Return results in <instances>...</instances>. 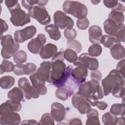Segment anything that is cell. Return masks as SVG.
<instances>
[{
	"mask_svg": "<svg viewBox=\"0 0 125 125\" xmlns=\"http://www.w3.org/2000/svg\"><path fill=\"white\" fill-rule=\"evenodd\" d=\"M1 45L2 47L1 54L4 59H8L13 56L19 49L20 45L10 35L0 37Z\"/></svg>",
	"mask_w": 125,
	"mask_h": 125,
	"instance_id": "obj_5",
	"label": "cell"
},
{
	"mask_svg": "<svg viewBox=\"0 0 125 125\" xmlns=\"http://www.w3.org/2000/svg\"><path fill=\"white\" fill-rule=\"evenodd\" d=\"M39 124L54 125L55 124L54 119L50 113H46L42 115Z\"/></svg>",
	"mask_w": 125,
	"mask_h": 125,
	"instance_id": "obj_38",
	"label": "cell"
},
{
	"mask_svg": "<svg viewBox=\"0 0 125 125\" xmlns=\"http://www.w3.org/2000/svg\"><path fill=\"white\" fill-rule=\"evenodd\" d=\"M73 64L76 66L83 65L87 69L90 70H97L99 67L98 61L87 53L82 54L79 57L78 60Z\"/></svg>",
	"mask_w": 125,
	"mask_h": 125,
	"instance_id": "obj_11",
	"label": "cell"
},
{
	"mask_svg": "<svg viewBox=\"0 0 125 125\" xmlns=\"http://www.w3.org/2000/svg\"><path fill=\"white\" fill-rule=\"evenodd\" d=\"M124 5L119 3L113 8L112 9L111 12L108 15V19L112 20L117 24H122L124 21Z\"/></svg>",
	"mask_w": 125,
	"mask_h": 125,
	"instance_id": "obj_18",
	"label": "cell"
},
{
	"mask_svg": "<svg viewBox=\"0 0 125 125\" xmlns=\"http://www.w3.org/2000/svg\"><path fill=\"white\" fill-rule=\"evenodd\" d=\"M47 2L48 0H24L21 1V4L26 9L29 10L31 8L35 5H41L44 6L47 4Z\"/></svg>",
	"mask_w": 125,
	"mask_h": 125,
	"instance_id": "obj_31",
	"label": "cell"
},
{
	"mask_svg": "<svg viewBox=\"0 0 125 125\" xmlns=\"http://www.w3.org/2000/svg\"><path fill=\"white\" fill-rule=\"evenodd\" d=\"M86 114L87 120L86 125H100L99 113L97 110L95 109H91Z\"/></svg>",
	"mask_w": 125,
	"mask_h": 125,
	"instance_id": "obj_27",
	"label": "cell"
},
{
	"mask_svg": "<svg viewBox=\"0 0 125 125\" xmlns=\"http://www.w3.org/2000/svg\"><path fill=\"white\" fill-rule=\"evenodd\" d=\"M125 48L120 43L115 44L110 48V54L112 57L115 60L124 59L125 56Z\"/></svg>",
	"mask_w": 125,
	"mask_h": 125,
	"instance_id": "obj_24",
	"label": "cell"
},
{
	"mask_svg": "<svg viewBox=\"0 0 125 125\" xmlns=\"http://www.w3.org/2000/svg\"><path fill=\"white\" fill-rule=\"evenodd\" d=\"M79 93L92 106H96L98 100L104 96V91L98 81L91 80L84 82L79 86Z\"/></svg>",
	"mask_w": 125,
	"mask_h": 125,
	"instance_id": "obj_2",
	"label": "cell"
},
{
	"mask_svg": "<svg viewBox=\"0 0 125 125\" xmlns=\"http://www.w3.org/2000/svg\"><path fill=\"white\" fill-rule=\"evenodd\" d=\"M73 94V89L68 86L64 85L58 87L55 92L56 97L62 101L67 100Z\"/></svg>",
	"mask_w": 125,
	"mask_h": 125,
	"instance_id": "obj_23",
	"label": "cell"
},
{
	"mask_svg": "<svg viewBox=\"0 0 125 125\" xmlns=\"http://www.w3.org/2000/svg\"><path fill=\"white\" fill-rule=\"evenodd\" d=\"M125 59H123L120 61L117 65L116 70L125 78Z\"/></svg>",
	"mask_w": 125,
	"mask_h": 125,
	"instance_id": "obj_44",
	"label": "cell"
},
{
	"mask_svg": "<svg viewBox=\"0 0 125 125\" xmlns=\"http://www.w3.org/2000/svg\"><path fill=\"white\" fill-rule=\"evenodd\" d=\"M110 112L115 116L125 115V104H112L110 109Z\"/></svg>",
	"mask_w": 125,
	"mask_h": 125,
	"instance_id": "obj_32",
	"label": "cell"
},
{
	"mask_svg": "<svg viewBox=\"0 0 125 125\" xmlns=\"http://www.w3.org/2000/svg\"><path fill=\"white\" fill-rule=\"evenodd\" d=\"M37 69L35 64L31 62L27 63L25 64V75H29L34 74Z\"/></svg>",
	"mask_w": 125,
	"mask_h": 125,
	"instance_id": "obj_42",
	"label": "cell"
},
{
	"mask_svg": "<svg viewBox=\"0 0 125 125\" xmlns=\"http://www.w3.org/2000/svg\"><path fill=\"white\" fill-rule=\"evenodd\" d=\"M21 119L20 115L0 106V124L1 125H18L20 124Z\"/></svg>",
	"mask_w": 125,
	"mask_h": 125,
	"instance_id": "obj_9",
	"label": "cell"
},
{
	"mask_svg": "<svg viewBox=\"0 0 125 125\" xmlns=\"http://www.w3.org/2000/svg\"><path fill=\"white\" fill-rule=\"evenodd\" d=\"M0 23H1V37L2 36V34L6 32L8 29V26L6 22L3 21L2 19H0Z\"/></svg>",
	"mask_w": 125,
	"mask_h": 125,
	"instance_id": "obj_47",
	"label": "cell"
},
{
	"mask_svg": "<svg viewBox=\"0 0 125 125\" xmlns=\"http://www.w3.org/2000/svg\"><path fill=\"white\" fill-rule=\"evenodd\" d=\"M51 66L52 62L50 61L43 62L40 64L36 73L42 81L51 83Z\"/></svg>",
	"mask_w": 125,
	"mask_h": 125,
	"instance_id": "obj_15",
	"label": "cell"
},
{
	"mask_svg": "<svg viewBox=\"0 0 125 125\" xmlns=\"http://www.w3.org/2000/svg\"><path fill=\"white\" fill-rule=\"evenodd\" d=\"M46 38L43 34H39L36 38L31 40L27 44L28 50L32 53L38 54L45 43Z\"/></svg>",
	"mask_w": 125,
	"mask_h": 125,
	"instance_id": "obj_14",
	"label": "cell"
},
{
	"mask_svg": "<svg viewBox=\"0 0 125 125\" xmlns=\"http://www.w3.org/2000/svg\"><path fill=\"white\" fill-rule=\"evenodd\" d=\"M77 31L73 28H66L64 31V36L67 40H74L77 36Z\"/></svg>",
	"mask_w": 125,
	"mask_h": 125,
	"instance_id": "obj_40",
	"label": "cell"
},
{
	"mask_svg": "<svg viewBox=\"0 0 125 125\" xmlns=\"http://www.w3.org/2000/svg\"><path fill=\"white\" fill-rule=\"evenodd\" d=\"M63 10L65 13L70 14L78 20L86 18L87 15L86 6L77 1H65L63 4Z\"/></svg>",
	"mask_w": 125,
	"mask_h": 125,
	"instance_id": "obj_4",
	"label": "cell"
},
{
	"mask_svg": "<svg viewBox=\"0 0 125 125\" xmlns=\"http://www.w3.org/2000/svg\"><path fill=\"white\" fill-rule=\"evenodd\" d=\"M64 56H63V52L62 51H60L59 52H57L53 57L51 61H54L57 60H61L62 61H64Z\"/></svg>",
	"mask_w": 125,
	"mask_h": 125,
	"instance_id": "obj_48",
	"label": "cell"
},
{
	"mask_svg": "<svg viewBox=\"0 0 125 125\" xmlns=\"http://www.w3.org/2000/svg\"><path fill=\"white\" fill-rule=\"evenodd\" d=\"M125 117L124 116H123L122 117L117 118V123L116 125H124L125 124Z\"/></svg>",
	"mask_w": 125,
	"mask_h": 125,
	"instance_id": "obj_52",
	"label": "cell"
},
{
	"mask_svg": "<svg viewBox=\"0 0 125 125\" xmlns=\"http://www.w3.org/2000/svg\"><path fill=\"white\" fill-rule=\"evenodd\" d=\"M64 58L69 62H76L78 59L77 52L74 50L67 48L63 52Z\"/></svg>",
	"mask_w": 125,
	"mask_h": 125,
	"instance_id": "obj_34",
	"label": "cell"
},
{
	"mask_svg": "<svg viewBox=\"0 0 125 125\" xmlns=\"http://www.w3.org/2000/svg\"><path fill=\"white\" fill-rule=\"evenodd\" d=\"M78 28L80 30H85L89 25V22L87 18H85L78 20L76 23Z\"/></svg>",
	"mask_w": 125,
	"mask_h": 125,
	"instance_id": "obj_41",
	"label": "cell"
},
{
	"mask_svg": "<svg viewBox=\"0 0 125 125\" xmlns=\"http://www.w3.org/2000/svg\"><path fill=\"white\" fill-rule=\"evenodd\" d=\"M69 125H82V123L81 122V120L78 118H75L72 119L71 121H69Z\"/></svg>",
	"mask_w": 125,
	"mask_h": 125,
	"instance_id": "obj_51",
	"label": "cell"
},
{
	"mask_svg": "<svg viewBox=\"0 0 125 125\" xmlns=\"http://www.w3.org/2000/svg\"><path fill=\"white\" fill-rule=\"evenodd\" d=\"M27 58L26 52L23 50L18 51L13 55L14 61L17 63H22L25 62Z\"/></svg>",
	"mask_w": 125,
	"mask_h": 125,
	"instance_id": "obj_35",
	"label": "cell"
},
{
	"mask_svg": "<svg viewBox=\"0 0 125 125\" xmlns=\"http://www.w3.org/2000/svg\"><path fill=\"white\" fill-rule=\"evenodd\" d=\"M57 50L56 45L49 43L42 47L39 54L42 59H48L53 57L57 53Z\"/></svg>",
	"mask_w": 125,
	"mask_h": 125,
	"instance_id": "obj_22",
	"label": "cell"
},
{
	"mask_svg": "<svg viewBox=\"0 0 125 125\" xmlns=\"http://www.w3.org/2000/svg\"><path fill=\"white\" fill-rule=\"evenodd\" d=\"M91 2H93V4H97L98 3H99L100 2V1H91Z\"/></svg>",
	"mask_w": 125,
	"mask_h": 125,
	"instance_id": "obj_53",
	"label": "cell"
},
{
	"mask_svg": "<svg viewBox=\"0 0 125 125\" xmlns=\"http://www.w3.org/2000/svg\"><path fill=\"white\" fill-rule=\"evenodd\" d=\"M18 85L22 91L25 98L27 100L33 98V88L25 77H22L18 80Z\"/></svg>",
	"mask_w": 125,
	"mask_h": 125,
	"instance_id": "obj_20",
	"label": "cell"
},
{
	"mask_svg": "<svg viewBox=\"0 0 125 125\" xmlns=\"http://www.w3.org/2000/svg\"><path fill=\"white\" fill-rule=\"evenodd\" d=\"M67 46L68 48L73 49L77 53H80L82 49L81 43L75 40H67Z\"/></svg>",
	"mask_w": 125,
	"mask_h": 125,
	"instance_id": "obj_39",
	"label": "cell"
},
{
	"mask_svg": "<svg viewBox=\"0 0 125 125\" xmlns=\"http://www.w3.org/2000/svg\"><path fill=\"white\" fill-rule=\"evenodd\" d=\"M51 83L58 88L62 86L71 75L73 66L68 65L66 67L65 63L61 60L51 61Z\"/></svg>",
	"mask_w": 125,
	"mask_h": 125,
	"instance_id": "obj_3",
	"label": "cell"
},
{
	"mask_svg": "<svg viewBox=\"0 0 125 125\" xmlns=\"http://www.w3.org/2000/svg\"><path fill=\"white\" fill-rule=\"evenodd\" d=\"M11 14L10 21L16 26H23L30 22V17L28 14L22 10L19 3L14 7L9 9Z\"/></svg>",
	"mask_w": 125,
	"mask_h": 125,
	"instance_id": "obj_7",
	"label": "cell"
},
{
	"mask_svg": "<svg viewBox=\"0 0 125 125\" xmlns=\"http://www.w3.org/2000/svg\"><path fill=\"white\" fill-rule=\"evenodd\" d=\"M90 77H91V80H93L99 82V81L101 80L102 77V75L101 72L100 71L95 70H93L91 72Z\"/></svg>",
	"mask_w": 125,
	"mask_h": 125,
	"instance_id": "obj_45",
	"label": "cell"
},
{
	"mask_svg": "<svg viewBox=\"0 0 125 125\" xmlns=\"http://www.w3.org/2000/svg\"><path fill=\"white\" fill-rule=\"evenodd\" d=\"M104 96L110 93L116 98L125 96V78L116 70H112L109 74L102 81Z\"/></svg>",
	"mask_w": 125,
	"mask_h": 125,
	"instance_id": "obj_1",
	"label": "cell"
},
{
	"mask_svg": "<svg viewBox=\"0 0 125 125\" xmlns=\"http://www.w3.org/2000/svg\"><path fill=\"white\" fill-rule=\"evenodd\" d=\"M72 104L82 114H86L91 109L90 104L79 92L73 95L72 98Z\"/></svg>",
	"mask_w": 125,
	"mask_h": 125,
	"instance_id": "obj_12",
	"label": "cell"
},
{
	"mask_svg": "<svg viewBox=\"0 0 125 125\" xmlns=\"http://www.w3.org/2000/svg\"><path fill=\"white\" fill-rule=\"evenodd\" d=\"M32 86L35 93L39 96L44 95L47 93V88L45 85V82L42 81L36 73L31 75L29 77Z\"/></svg>",
	"mask_w": 125,
	"mask_h": 125,
	"instance_id": "obj_17",
	"label": "cell"
},
{
	"mask_svg": "<svg viewBox=\"0 0 125 125\" xmlns=\"http://www.w3.org/2000/svg\"><path fill=\"white\" fill-rule=\"evenodd\" d=\"M13 71L14 73L18 76L25 74V64L17 63L14 66Z\"/></svg>",
	"mask_w": 125,
	"mask_h": 125,
	"instance_id": "obj_43",
	"label": "cell"
},
{
	"mask_svg": "<svg viewBox=\"0 0 125 125\" xmlns=\"http://www.w3.org/2000/svg\"><path fill=\"white\" fill-rule=\"evenodd\" d=\"M46 32L48 33L49 37L55 41L59 40L61 37V34L59 28L55 24L46 25L44 28Z\"/></svg>",
	"mask_w": 125,
	"mask_h": 125,
	"instance_id": "obj_26",
	"label": "cell"
},
{
	"mask_svg": "<svg viewBox=\"0 0 125 125\" xmlns=\"http://www.w3.org/2000/svg\"><path fill=\"white\" fill-rule=\"evenodd\" d=\"M104 28L105 32L109 36L117 39L120 42H125V30L123 23L117 24L107 19L104 22Z\"/></svg>",
	"mask_w": 125,
	"mask_h": 125,
	"instance_id": "obj_6",
	"label": "cell"
},
{
	"mask_svg": "<svg viewBox=\"0 0 125 125\" xmlns=\"http://www.w3.org/2000/svg\"><path fill=\"white\" fill-rule=\"evenodd\" d=\"M15 79L12 76H3L0 80V86L3 89H9L13 86L15 83Z\"/></svg>",
	"mask_w": 125,
	"mask_h": 125,
	"instance_id": "obj_30",
	"label": "cell"
},
{
	"mask_svg": "<svg viewBox=\"0 0 125 125\" xmlns=\"http://www.w3.org/2000/svg\"><path fill=\"white\" fill-rule=\"evenodd\" d=\"M23 94L21 88L15 87L8 92L7 97L12 101L20 102L21 101H24Z\"/></svg>",
	"mask_w": 125,
	"mask_h": 125,
	"instance_id": "obj_25",
	"label": "cell"
},
{
	"mask_svg": "<svg viewBox=\"0 0 125 125\" xmlns=\"http://www.w3.org/2000/svg\"><path fill=\"white\" fill-rule=\"evenodd\" d=\"M28 15L42 25H47L51 21L50 16L43 6H34L28 10Z\"/></svg>",
	"mask_w": 125,
	"mask_h": 125,
	"instance_id": "obj_8",
	"label": "cell"
},
{
	"mask_svg": "<svg viewBox=\"0 0 125 125\" xmlns=\"http://www.w3.org/2000/svg\"><path fill=\"white\" fill-rule=\"evenodd\" d=\"M14 64L8 61L4 60L0 64V74L4 72H10L14 70Z\"/></svg>",
	"mask_w": 125,
	"mask_h": 125,
	"instance_id": "obj_37",
	"label": "cell"
},
{
	"mask_svg": "<svg viewBox=\"0 0 125 125\" xmlns=\"http://www.w3.org/2000/svg\"><path fill=\"white\" fill-rule=\"evenodd\" d=\"M102 47L98 44H93L88 49V54L92 57L99 56L102 52Z\"/></svg>",
	"mask_w": 125,
	"mask_h": 125,
	"instance_id": "obj_36",
	"label": "cell"
},
{
	"mask_svg": "<svg viewBox=\"0 0 125 125\" xmlns=\"http://www.w3.org/2000/svg\"><path fill=\"white\" fill-rule=\"evenodd\" d=\"M117 117L110 112H107L102 116V121L104 125H116Z\"/></svg>",
	"mask_w": 125,
	"mask_h": 125,
	"instance_id": "obj_33",
	"label": "cell"
},
{
	"mask_svg": "<svg viewBox=\"0 0 125 125\" xmlns=\"http://www.w3.org/2000/svg\"><path fill=\"white\" fill-rule=\"evenodd\" d=\"M0 105L6 109L13 112H19L21 108V104L20 102H15L11 100H7Z\"/></svg>",
	"mask_w": 125,
	"mask_h": 125,
	"instance_id": "obj_28",
	"label": "cell"
},
{
	"mask_svg": "<svg viewBox=\"0 0 125 125\" xmlns=\"http://www.w3.org/2000/svg\"><path fill=\"white\" fill-rule=\"evenodd\" d=\"M104 5L108 8H114L118 3V0H103Z\"/></svg>",
	"mask_w": 125,
	"mask_h": 125,
	"instance_id": "obj_46",
	"label": "cell"
},
{
	"mask_svg": "<svg viewBox=\"0 0 125 125\" xmlns=\"http://www.w3.org/2000/svg\"><path fill=\"white\" fill-rule=\"evenodd\" d=\"M37 29L34 25H30L21 30H17L14 33V39L19 43H22L32 38L36 34Z\"/></svg>",
	"mask_w": 125,
	"mask_h": 125,
	"instance_id": "obj_13",
	"label": "cell"
},
{
	"mask_svg": "<svg viewBox=\"0 0 125 125\" xmlns=\"http://www.w3.org/2000/svg\"><path fill=\"white\" fill-rule=\"evenodd\" d=\"M121 42L116 38L109 36L104 35L102 37L101 43L106 48H111L113 45L117 43H120Z\"/></svg>",
	"mask_w": 125,
	"mask_h": 125,
	"instance_id": "obj_29",
	"label": "cell"
},
{
	"mask_svg": "<svg viewBox=\"0 0 125 125\" xmlns=\"http://www.w3.org/2000/svg\"><path fill=\"white\" fill-rule=\"evenodd\" d=\"M89 40L93 44H100L103 37L102 30L98 25H92L88 29Z\"/></svg>",
	"mask_w": 125,
	"mask_h": 125,
	"instance_id": "obj_21",
	"label": "cell"
},
{
	"mask_svg": "<svg viewBox=\"0 0 125 125\" xmlns=\"http://www.w3.org/2000/svg\"><path fill=\"white\" fill-rule=\"evenodd\" d=\"M53 19L55 25L61 29L71 28L74 26L73 20L62 11H56L53 15Z\"/></svg>",
	"mask_w": 125,
	"mask_h": 125,
	"instance_id": "obj_10",
	"label": "cell"
},
{
	"mask_svg": "<svg viewBox=\"0 0 125 125\" xmlns=\"http://www.w3.org/2000/svg\"><path fill=\"white\" fill-rule=\"evenodd\" d=\"M51 108V114L55 121L61 122L64 119L66 110L63 104L54 102L52 104Z\"/></svg>",
	"mask_w": 125,
	"mask_h": 125,
	"instance_id": "obj_19",
	"label": "cell"
},
{
	"mask_svg": "<svg viewBox=\"0 0 125 125\" xmlns=\"http://www.w3.org/2000/svg\"><path fill=\"white\" fill-rule=\"evenodd\" d=\"M22 125L23 124H27V125H38L39 123L37 121L35 120H24L22 121Z\"/></svg>",
	"mask_w": 125,
	"mask_h": 125,
	"instance_id": "obj_50",
	"label": "cell"
},
{
	"mask_svg": "<svg viewBox=\"0 0 125 125\" xmlns=\"http://www.w3.org/2000/svg\"><path fill=\"white\" fill-rule=\"evenodd\" d=\"M97 107L101 110H105L108 106V104L104 102L103 101H100L98 102L97 103L96 105Z\"/></svg>",
	"mask_w": 125,
	"mask_h": 125,
	"instance_id": "obj_49",
	"label": "cell"
},
{
	"mask_svg": "<svg viewBox=\"0 0 125 125\" xmlns=\"http://www.w3.org/2000/svg\"><path fill=\"white\" fill-rule=\"evenodd\" d=\"M71 75L73 81L77 84H80L85 82L88 75V70L83 65H78L72 69Z\"/></svg>",
	"mask_w": 125,
	"mask_h": 125,
	"instance_id": "obj_16",
	"label": "cell"
}]
</instances>
